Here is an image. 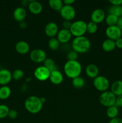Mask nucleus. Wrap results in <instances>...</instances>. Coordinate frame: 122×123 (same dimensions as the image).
I'll return each instance as SVG.
<instances>
[{
  "label": "nucleus",
  "instance_id": "obj_42",
  "mask_svg": "<svg viewBox=\"0 0 122 123\" xmlns=\"http://www.w3.org/2000/svg\"><path fill=\"white\" fill-rule=\"evenodd\" d=\"M19 26H20V28L22 29H25L26 27H27V23L25 21H23L20 22V24H19Z\"/></svg>",
  "mask_w": 122,
  "mask_h": 123
},
{
  "label": "nucleus",
  "instance_id": "obj_4",
  "mask_svg": "<svg viewBox=\"0 0 122 123\" xmlns=\"http://www.w3.org/2000/svg\"><path fill=\"white\" fill-rule=\"evenodd\" d=\"M69 31L75 37L84 36L87 32V23L82 20H76L72 23Z\"/></svg>",
  "mask_w": 122,
  "mask_h": 123
},
{
  "label": "nucleus",
  "instance_id": "obj_14",
  "mask_svg": "<svg viewBox=\"0 0 122 123\" xmlns=\"http://www.w3.org/2000/svg\"><path fill=\"white\" fill-rule=\"evenodd\" d=\"M57 39L61 43H67L70 41L72 38V34L69 30L61 29L57 34Z\"/></svg>",
  "mask_w": 122,
  "mask_h": 123
},
{
  "label": "nucleus",
  "instance_id": "obj_38",
  "mask_svg": "<svg viewBox=\"0 0 122 123\" xmlns=\"http://www.w3.org/2000/svg\"><path fill=\"white\" fill-rule=\"evenodd\" d=\"M109 2L113 6H121L122 4V0H110Z\"/></svg>",
  "mask_w": 122,
  "mask_h": 123
},
{
  "label": "nucleus",
  "instance_id": "obj_31",
  "mask_svg": "<svg viewBox=\"0 0 122 123\" xmlns=\"http://www.w3.org/2000/svg\"><path fill=\"white\" fill-rule=\"evenodd\" d=\"M10 109L6 105H0V119L5 118L8 117Z\"/></svg>",
  "mask_w": 122,
  "mask_h": 123
},
{
  "label": "nucleus",
  "instance_id": "obj_34",
  "mask_svg": "<svg viewBox=\"0 0 122 123\" xmlns=\"http://www.w3.org/2000/svg\"><path fill=\"white\" fill-rule=\"evenodd\" d=\"M18 116V112L15 109H11L8 112V117L11 120H14Z\"/></svg>",
  "mask_w": 122,
  "mask_h": 123
},
{
  "label": "nucleus",
  "instance_id": "obj_6",
  "mask_svg": "<svg viewBox=\"0 0 122 123\" xmlns=\"http://www.w3.org/2000/svg\"><path fill=\"white\" fill-rule=\"evenodd\" d=\"M93 85L98 91L104 92L108 91L110 87V82L106 77L98 76L93 80Z\"/></svg>",
  "mask_w": 122,
  "mask_h": 123
},
{
  "label": "nucleus",
  "instance_id": "obj_36",
  "mask_svg": "<svg viewBox=\"0 0 122 123\" xmlns=\"http://www.w3.org/2000/svg\"><path fill=\"white\" fill-rule=\"evenodd\" d=\"M71 22L69 20H64L62 24V26H63V29H66V30H69L71 26Z\"/></svg>",
  "mask_w": 122,
  "mask_h": 123
},
{
  "label": "nucleus",
  "instance_id": "obj_22",
  "mask_svg": "<svg viewBox=\"0 0 122 123\" xmlns=\"http://www.w3.org/2000/svg\"><path fill=\"white\" fill-rule=\"evenodd\" d=\"M106 114L108 117L110 118V119H113L118 117V114H119L118 108L116 106V105L107 108Z\"/></svg>",
  "mask_w": 122,
  "mask_h": 123
},
{
  "label": "nucleus",
  "instance_id": "obj_26",
  "mask_svg": "<svg viewBox=\"0 0 122 123\" xmlns=\"http://www.w3.org/2000/svg\"><path fill=\"white\" fill-rule=\"evenodd\" d=\"M43 62H44V67H46L50 72L57 70L56 63L55 61L51 58H46Z\"/></svg>",
  "mask_w": 122,
  "mask_h": 123
},
{
  "label": "nucleus",
  "instance_id": "obj_20",
  "mask_svg": "<svg viewBox=\"0 0 122 123\" xmlns=\"http://www.w3.org/2000/svg\"><path fill=\"white\" fill-rule=\"evenodd\" d=\"M111 91L116 97L122 95V80H117L114 82L111 86Z\"/></svg>",
  "mask_w": 122,
  "mask_h": 123
},
{
  "label": "nucleus",
  "instance_id": "obj_32",
  "mask_svg": "<svg viewBox=\"0 0 122 123\" xmlns=\"http://www.w3.org/2000/svg\"><path fill=\"white\" fill-rule=\"evenodd\" d=\"M24 76V72L21 69H16L12 73V79L16 80H19L22 79Z\"/></svg>",
  "mask_w": 122,
  "mask_h": 123
},
{
  "label": "nucleus",
  "instance_id": "obj_25",
  "mask_svg": "<svg viewBox=\"0 0 122 123\" xmlns=\"http://www.w3.org/2000/svg\"><path fill=\"white\" fill-rule=\"evenodd\" d=\"M49 5L52 9L60 12L63 7V3L61 0H49Z\"/></svg>",
  "mask_w": 122,
  "mask_h": 123
},
{
  "label": "nucleus",
  "instance_id": "obj_44",
  "mask_svg": "<svg viewBox=\"0 0 122 123\" xmlns=\"http://www.w3.org/2000/svg\"><path fill=\"white\" fill-rule=\"evenodd\" d=\"M41 98V100L42 103H44V102H45V100H46V99H45V97H41V98Z\"/></svg>",
  "mask_w": 122,
  "mask_h": 123
},
{
  "label": "nucleus",
  "instance_id": "obj_30",
  "mask_svg": "<svg viewBox=\"0 0 122 123\" xmlns=\"http://www.w3.org/2000/svg\"><path fill=\"white\" fill-rule=\"evenodd\" d=\"M98 24L90 21L87 24V32L90 34H94L98 30Z\"/></svg>",
  "mask_w": 122,
  "mask_h": 123
},
{
  "label": "nucleus",
  "instance_id": "obj_21",
  "mask_svg": "<svg viewBox=\"0 0 122 123\" xmlns=\"http://www.w3.org/2000/svg\"><path fill=\"white\" fill-rule=\"evenodd\" d=\"M116 44H115V41L112 40L111 39L105 40L102 43V48L103 50L107 52H112V50L116 49Z\"/></svg>",
  "mask_w": 122,
  "mask_h": 123
},
{
  "label": "nucleus",
  "instance_id": "obj_40",
  "mask_svg": "<svg viewBox=\"0 0 122 123\" xmlns=\"http://www.w3.org/2000/svg\"><path fill=\"white\" fill-rule=\"evenodd\" d=\"M116 26L122 31V17L120 16L118 18V21H117Z\"/></svg>",
  "mask_w": 122,
  "mask_h": 123
},
{
  "label": "nucleus",
  "instance_id": "obj_24",
  "mask_svg": "<svg viewBox=\"0 0 122 123\" xmlns=\"http://www.w3.org/2000/svg\"><path fill=\"white\" fill-rule=\"evenodd\" d=\"M122 7L121 6H113L112 5L109 7L108 12L109 14H113L117 17H120L122 15Z\"/></svg>",
  "mask_w": 122,
  "mask_h": 123
},
{
  "label": "nucleus",
  "instance_id": "obj_16",
  "mask_svg": "<svg viewBox=\"0 0 122 123\" xmlns=\"http://www.w3.org/2000/svg\"><path fill=\"white\" fill-rule=\"evenodd\" d=\"M26 17V11L23 7H18L13 12V18L18 22L24 21Z\"/></svg>",
  "mask_w": 122,
  "mask_h": 123
},
{
  "label": "nucleus",
  "instance_id": "obj_7",
  "mask_svg": "<svg viewBox=\"0 0 122 123\" xmlns=\"http://www.w3.org/2000/svg\"><path fill=\"white\" fill-rule=\"evenodd\" d=\"M60 14L61 17L64 19V20H72L74 19L76 15L75 10L72 6L63 4V7L60 10Z\"/></svg>",
  "mask_w": 122,
  "mask_h": 123
},
{
  "label": "nucleus",
  "instance_id": "obj_27",
  "mask_svg": "<svg viewBox=\"0 0 122 123\" xmlns=\"http://www.w3.org/2000/svg\"><path fill=\"white\" fill-rule=\"evenodd\" d=\"M118 17L113 15V14H108L105 18V20L108 26H111L116 25L117 21H118Z\"/></svg>",
  "mask_w": 122,
  "mask_h": 123
},
{
  "label": "nucleus",
  "instance_id": "obj_11",
  "mask_svg": "<svg viewBox=\"0 0 122 123\" xmlns=\"http://www.w3.org/2000/svg\"><path fill=\"white\" fill-rule=\"evenodd\" d=\"M59 32V28L56 23L50 22L45 25L44 28V32L45 35L50 38L55 37L57 36Z\"/></svg>",
  "mask_w": 122,
  "mask_h": 123
},
{
  "label": "nucleus",
  "instance_id": "obj_12",
  "mask_svg": "<svg viewBox=\"0 0 122 123\" xmlns=\"http://www.w3.org/2000/svg\"><path fill=\"white\" fill-rule=\"evenodd\" d=\"M90 18L91 21L96 24L101 23L105 19V12L101 8H96L93 11L91 14Z\"/></svg>",
  "mask_w": 122,
  "mask_h": 123
},
{
  "label": "nucleus",
  "instance_id": "obj_5",
  "mask_svg": "<svg viewBox=\"0 0 122 123\" xmlns=\"http://www.w3.org/2000/svg\"><path fill=\"white\" fill-rule=\"evenodd\" d=\"M116 96L111 91L102 92L99 98V102L104 106L109 108L116 105Z\"/></svg>",
  "mask_w": 122,
  "mask_h": 123
},
{
  "label": "nucleus",
  "instance_id": "obj_37",
  "mask_svg": "<svg viewBox=\"0 0 122 123\" xmlns=\"http://www.w3.org/2000/svg\"><path fill=\"white\" fill-rule=\"evenodd\" d=\"M115 44H116V48L118 49H122V38H118L115 41Z\"/></svg>",
  "mask_w": 122,
  "mask_h": 123
},
{
  "label": "nucleus",
  "instance_id": "obj_1",
  "mask_svg": "<svg viewBox=\"0 0 122 123\" xmlns=\"http://www.w3.org/2000/svg\"><path fill=\"white\" fill-rule=\"evenodd\" d=\"M63 71L68 78L72 79L80 76L82 71V66L77 60L67 61L63 66Z\"/></svg>",
  "mask_w": 122,
  "mask_h": 123
},
{
  "label": "nucleus",
  "instance_id": "obj_23",
  "mask_svg": "<svg viewBox=\"0 0 122 123\" xmlns=\"http://www.w3.org/2000/svg\"><path fill=\"white\" fill-rule=\"evenodd\" d=\"M11 90L7 85L2 86L0 87V99L6 100L10 96Z\"/></svg>",
  "mask_w": 122,
  "mask_h": 123
},
{
  "label": "nucleus",
  "instance_id": "obj_45",
  "mask_svg": "<svg viewBox=\"0 0 122 123\" xmlns=\"http://www.w3.org/2000/svg\"><path fill=\"white\" fill-rule=\"evenodd\" d=\"M121 16L122 17V15H121Z\"/></svg>",
  "mask_w": 122,
  "mask_h": 123
},
{
  "label": "nucleus",
  "instance_id": "obj_41",
  "mask_svg": "<svg viewBox=\"0 0 122 123\" xmlns=\"http://www.w3.org/2000/svg\"><path fill=\"white\" fill-rule=\"evenodd\" d=\"M75 2V0H64L63 1V3L64 5H68V6H72V4Z\"/></svg>",
  "mask_w": 122,
  "mask_h": 123
},
{
  "label": "nucleus",
  "instance_id": "obj_35",
  "mask_svg": "<svg viewBox=\"0 0 122 123\" xmlns=\"http://www.w3.org/2000/svg\"><path fill=\"white\" fill-rule=\"evenodd\" d=\"M115 105L118 108H122V95L117 96L116 97V105Z\"/></svg>",
  "mask_w": 122,
  "mask_h": 123
},
{
  "label": "nucleus",
  "instance_id": "obj_19",
  "mask_svg": "<svg viewBox=\"0 0 122 123\" xmlns=\"http://www.w3.org/2000/svg\"><path fill=\"white\" fill-rule=\"evenodd\" d=\"M86 73L89 78L94 79L99 76V68L94 64H90L86 66Z\"/></svg>",
  "mask_w": 122,
  "mask_h": 123
},
{
  "label": "nucleus",
  "instance_id": "obj_15",
  "mask_svg": "<svg viewBox=\"0 0 122 123\" xmlns=\"http://www.w3.org/2000/svg\"><path fill=\"white\" fill-rule=\"evenodd\" d=\"M49 80L55 85H59L63 82V76L60 71L56 70L50 72Z\"/></svg>",
  "mask_w": 122,
  "mask_h": 123
},
{
  "label": "nucleus",
  "instance_id": "obj_13",
  "mask_svg": "<svg viewBox=\"0 0 122 123\" xmlns=\"http://www.w3.org/2000/svg\"><path fill=\"white\" fill-rule=\"evenodd\" d=\"M12 79V73L8 69L0 70V85L5 86L9 84Z\"/></svg>",
  "mask_w": 122,
  "mask_h": 123
},
{
  "label": "nucleus",
  "instance_id": "obj_8",
  "mask_svg": "<svg viewBox=\"0 0 122 123\" xmlns=\"http://www.w3.org/2000/svg\"><path fill=\"white\" fill-rule=\"evenodd\" d=\"M50 72L44 66H39L35 68L33 72L35 78L39 81H45L49 79Z\"/></svg>",
  "mask_w": 122,
  "mask_h": 123
},
{
  "label": "nucleus",
  "instance_id": "obj_10",
  "mask_svg": "<svg viewBox=\"0 0 122 123\" xmlns=\"http://www.w3.org/2000/svg\"><path fill=\"white\" fill-rule=\"evenodd\" d=\"M105 34L108 38L116 41L122 37V31L116 25L108 26L105 30Z\"/></svg>",
  "mask_w": 122,
  "mask_h": 123
},
{
  "label": "nucleus",
  "instance_id": "obj_18",
  "mask_svg": "<svg viewBox=\"0 0 122 123\" xmlns=\"http://www.w3.org/2000/svg\"><path fill=\"white\" fill-rule=\"evenodd\" d=\"M15 49L17 52L19 54L25 55L29 52L30 49L28 43L25 41H19L16 44Z\"/></svg>",
  "mask_w": 122,
  "mask_h": 123
},
{
  "label": "nucleus",
  "instance_id": "obj_39",
  "mask_svg": "<svg viewBox=\"0 0 122 123\" xmlns=\"http://www.w3.org/2000/svg\"><path fill=\"white\" fill-rule=\"evenodd\" d=\"M109 123H122V119L117 117L115 118L111 119L109 121Z\"/></svg>",
  "mask_w": 122,
  "mask_h": 123
},
{
  "label": "nucleus",
  "instance_id": "obj_28",
  "mask_svg": "<svg viewBox=\"0 0 122 123\" xmlns=\"http://www.w3.org/2000/svg\"><path fill=\"white\" fill-rule=\"evenodd\" d=\"M72 86L75 88H81L84 86L85 80L80 76L72 79Z\"/></svg>",
  "mask_w": 122,
  "mask_h": 123
},
{
  "label": "nucleus",
  "instance_id": "obj_17",
  "mask_svg": "<svg viewBox=\"0 0 122 123\" xmlns=\"http://www.w3.org/2000/svg\"><path fill=\"white\" fill-rule=\"evenodd\" d=\"M28 7L29 12L33 14H38L43 11V6L41 4L35 0L30 1Z\"/></svg>",
  "mask_w": 122,
  "mask_h": 123
},
{
  "label": "nucleus",
  "instance_id": "obj_3",
  "mask_svg": "<svg viewBox=\"0 0 122 123\" xmlns=\"http://www.w3.org/2000/svg\"><path fill=\"white\" fill-rule=\"evenodd\" d=\"M43 103L41 98L36 96H31L25 102V107L28 112L32 114H38L43 109Z\"/></svg>",
  "mask_w": 122,
  "mask_h": 123
},
{
  "label": "nucleus",
  "instance_id": "obj_2",
  "mask_svg": "<svg viewBox=\"0 0 122 123\" xmlns=\"http://www.w3.org/2000/svg\"><path fill=\"white\" fill-rule=\"evenodd\" d=\"M71 46L72 50L78 54H84L88 52L90 49L91 43L88 38L85 36H81L75 37L73 39Z\"/></svg>",
  "mask_w": 122,
  "mask_h": 123
},
{
  "label": "nucleus",
  "instance_id": "obj_33",
  "mask_svg": "<svg viewBox=\"0 0 122 123\" xmlns=\"http://www.w3.org/2000/svg\"><path fill=\"white\" fill-rule=\"evenodd\" d=\"M78 56V53L73 50L68 52V54H67L68 61H76L77 60Z\"/></svg>",
  "mask_w": 122,
  "mask_h": 123
},
{
  "label": "nucleus",
  "instance_id": "obj_9",
  "mask_svg": "<svg viewBox=\"0 0 122 123\" xmlns=\"http://www.w3.org/2000/svg\"><path fill=\"white\" fill-rule=\"evenodd\" d=\"M30 59L36 63L44 62L47 58L45 52L41 49H35L31 52L29 54Z\"/></svg>",
  "mask_w": 122,
  "mask_h": 123
},
{
  "label": "nucleus",
  "instance_id": "obj_29",
  "mask_svg": "<svg viewBox=\"0 0 122 123\" xmlns=\"http://www.w3.org/2000/svg\"><path fill=\"white\" fill-rule=\"evenodd\" d=\"M60 43L56 37H53L50 38L48 42V46L51 50H56L59 48Z\"/></svg>",
  "mask_w": 122,
  "mask_h": 123
},
{
  "label": "nucleus",
  "instance_id": "obj_43",
  "mask_svg": "<svg viewBox=\"0 0 122 123\" xmlns=\"http://www.w3.org/2000/svg\"><path fill=\"white\" fill-rule=\"evenodd\" d=\"M30 1H27V0H23L21 1V4L23 6H28L29 4Z\"/></svg>",
  "mask_w": 122,
  "mask_h": 123
}]
</instances>
